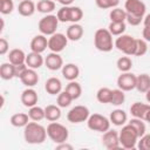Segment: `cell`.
<instances>
[{
    "label": "cell",
    "instance_id": "1",
    "mask_svg": "<svg viewBox=\"0 0 150 150\" xmlns=\"http://www.w3.org/2000/svg\"><path fill=\"white\" fill-rule=\"evenodd\" d=\"M47 136V129L36 121L28 122L23 129V137L28 144H41L46 141Z\"/></svg>",
    "mask_w": 150,
    "mask_h": 150
},
{
    "label": "cell",
    "instance_id": "2",
    "mask_svg": "<svg viewBox=\"0 0 150 150\" xmlns=\"http://www.w3.org/2000/svg\"><path fill=\"white\" fill-rule=\"evenodd\" d=\"M94 45L96 49L100 52H103V53L110 52L115 45L112 42V35L109 32V29L98 28L94 35Z\"/></svg>",
    "mask_w": 150,
    "mask_h": 150
},
{
    "label": "cell",
    "instance_id": "3",
    "mask_svg": "<svg viewBox=\"0 0 150 150\" xmlns=\"http://www.w3.org/2000/svg\"><path fill=\"white\" fill-rule=\"evenodd\" d=\"M47 135L48 137L56 144L59 143H62V142H67L68 137H69V131L68 129L59 123V122H50L48 125H47Z\"/></svg>",
    "mask_w": 150,
    "mask_h": 150
},
{
    "label": "cell",
    "instance_id": "4",
    "mask_svg": "<svg viewBox=\"0 0 150 150\" xmlns=\"http://www.w3.org/2000/svg\"><path fill=\"white\" fill-rule=\"evenodd\" d=\"M120 136V144L124 149H134L138 142V135L136 130L128 123L127 125L122 127V130L118 132Z\"/></svg>",
    "mask_w": 150,
    "mask_h": 150
},
{
    "label": "cell",
    "instance_id": "5",
    "mask_svg": "<svg viewBox=\"0 0 150 150\" xmlns=\"http://www.w3.org/2000/svg\"><path fill=\"white\" fill-rule=\"evenodd\" d=\"M110 120L101 114H93L87 120V127L93 131L105 132L110 129Z\"/></svg>",
    "mask_w": 150,
    "mask_h": 150
},
{
    "label": "cell",
    "instance_id": "6",
    "mask_svg": "<svg viewBox=\"0 0 150 150\" xmlns=\"http://www.w3.org/2000/svg\"><path fill=\"white\" fill-rule=\"evenodd\" d=\"M57 26H59V19L56 15H53V14H47L46 16L40 19V21L38 23V28H39L40 33L46 36L47 35L50 36V35L55 34Z\"/></svg>",
    "mask_w": 150,
    "mask_h": 150
},
{
    "label": "cell",
    "instance_id": "7",
    "mask_svg": "<svg viewBox=\"0 0 150 150\" xmlns=\"http://www.w3.org/2000/svg\"><path fill=\"white\" fill-rule=\"evenodd\" d=\"M115 47L122 52L123 54L128 55V56H131L134 55V52H135V47H136V39L131 35H128V34H122L120 35L116 40H115Z\"/></svg>",
    "mask_w": 150,
    "mask_h": 150
},
{
    "label": "cell",
    "instance_id": "8",
    "mask_svg": "<svg viewBox=\"0 0 150 150\" xmlns=\"http://www.w3.org/2000/svg\"><path fill=\"white\" fill-rule=\"evenodd\" d=\"M124 9L127 12V15L143 20L146 11V6L142 0H127L124 4Z\"/></svg>",
    "mask_w": 150,
    "mask_h": 150
},
{
    "label": "cell",
    "instance_id": "9",
    "mask_svg": "<svg viewBox=\"0 0 150 150\" xmlns=\"http://www.w3.org/2000/svg\"><path fill=\"white\" fill-rule=\"evenodd\" d=\"M89 116L90 112L86 105H75L68 111L67 120L70 123H82V122H87Z\"/></svg>",
    "mask_w": 150,
    "mask_h": 150
},
{
    "label": "cell",
    "instance_id": "10",
    "mask_svg": "<svg viewBox=\"0 0 150 150\" xmlns=\"http://www.w3.org/2000/svg\"><path fill=\"white\" fill-rule=\"evenodd\" d=\"M67 45H68V38L62 33H55L50 35L48 39V48L50 49V52L54 53L62 52L67 47Z\"/></svg>",
    "mask_w": 150,
    "mask_h": 150
},
{
    "label": "cell",
    "instance_id": "11",
    "mask_svg": "<svg viewBox=\"0 0 150 150\" xmlns=\"http://www.w3.org/2000/svg\"><path fill=\"white\" fill-rule=\"evenodd\" d=\"M136 82H137V76L130 71L122 73L117 77V87L122 89L123 91H130L136 88Z\"/></svg>",
    "mask_w": 150,
    "mask_h": 150
},
{
    "label": "cell",
    "instance_id": "12",
    "mask_svg": "<svg viewBox=\"0 0 150 150\" xmlns=\"http://www.w3.org/2000/svg\"><path fill=\"white\" fill-rule=\"evenodd\" d=\"M102 144L109 149V150H114L121 146L120 144V136L118 132L116 130H107L105 132H103L102 136Z\"/></svg>",
    "mask_w": 150,
    "mask_h": 150
},
{
    "label": "cell",
    "instance_id": "13",
    "mask_svg": "<svg viewBox=\"0 0 150 150\" xmlns=\"http://www.w3.org/2000/svg\"><path fill=\"white\" fill-rule=\"evenodd\" d=\"M45 66L49 70H53V71L54 70H59V69H61L63 67V60H62V57L60 56L59 53L52 52V53H49L46 56V59H45Z\"/></svg>",
    "mask_w": 150,
    "mask_h": 150
},
{
    "label": "cell",
    "instance_id": "14",
    "mask_svg": "<svg viewBox=\"0 0 150 150\" xmlns=\"http://www.w3.org/2000/svg\"><path fill=\"white\" fill-rule=\"evenodd\" d=\"M39 100L38 93L32 88V87H27V89H25L21 94V102L25 107L30 108L33 105H36Z\"/></svg>",
    "mask_w": 150,
    "mask_h": 150
},
{
    "label": "cell",
    "instance_id": "15",
    "mask_svg": "<svg viewBox=\"0 0 150 150\" xmlns=\"http://www.w3.org/2000/svg\"><path fill=\"white\" fill-rule=\"evenodd\" d=\"M48 48V39L43 34L35 35L30 41V49L35 53H43Z\"/></svg>",
    "mask_w": 150,
    "mask_h": 150
},
{
    "label": "cell",
    "instance_id": "16",
    "mask_svg": "<svg viewBox=\"0 0 150 150\" xmlns=\"http://www.w3.org/2000/svg\"><path fill=\"white\" fill-rule=\"evenodd\" d=\"M20 81L22 82V84H25L26 87H34L38 84L39 82V75L35 71V69L32 68H27L25 70V73L20 76Z\"/></svg>",
    "mask_w": 150,
    "mask_h": 150
},
{
    "label": "cell",
    "instance_id": "17",
    "mask_svg": "<svg viewBox=\"0 0 150 150\" xmlns=\"http://www.w3.org/2000/svg\"><path fill=\"white\" fill-rule=\"evenodd\" d=\"M80 75V68L75 63H67L62 67V76L68 81H75Z\"/></svg>",
    "mask_w": 150,
    "mask_h": 150
},
{
    "label": "cell",
    "instance_id": "18",
    "mask_svg": "<svg viewBox=\"0 0 150 150\" xmlns=\"http://www.w3.org/2000/svg\"><path fill=\"white\" fill-rule=\"evenodd\" d=\"M149 109H150V104L143 103V102H135L130 107V112L134 117H137V118H141L144 121L145 114L148 112Z\"/></svg>",
    "mask_w": 150,
    "mask_h": 150
},
{
    "label": "cell",
    "instance_id": "19",
    "mask_svg": "<svg viewBox=\"0 0 150 150\" xmlns=\"http://www.w3.org/2000/svg\"><path fill=\"white\" fill-rule=\"evenodd\" d=\"M43 63H45V59L41 56V53L30 52L26 56V64L28 66V68L39 69L40 67H42Z\"/></svg>",
    "mask_w": 150,
    "mask_h": 150
},
{
    "label": "cell",
    "instance_id": "20",
    "mask_svg": "<svg viewBox=\"0 0 150 150\" xmlns=\"http://www.w3.org/2000/svg\"><path fill=\"white\" fill-rule=\"evenodd\" d=\"M45 89L49 95H59L62 91V83L57 77H49L45 83Z\"/></svg>",
    "mask_w": 150,
    "mask_h": 150
},
{
    "label": "cell",
    "instance_id": "21",
    "mask_svg": "<svg viewBox=\"0 0 150 150\" xmlns=\"http://www.w3.org/2000/svg\"><path fill=\"white\" fill-rule=\"evenodd\" d=\"M36 11V5L32 0H22L19 2L18 12L22 16H32Z\"/></svg>",
    "mask_w": 150,
    "mask_h": 150
},
{
    "label": "cell",
    "instance_id": "22",
    "mask_svg": "<svg viewBox=\"0 0 150 150\" xmlns=\"http://www.w3.org/2000/svg\"><path fill=\"white\" fill-rule=\"evenodd\" d=\"M110 122L114 124V125H117V127H121V125H124L127 120H128V115L127 112L123 110V109H115L110 112V117H109Z\"/></svg>",
    "mask_w": 150,
    "mask_h": 150
},
{
    "label": "cell",
    "instance_id": "23",
    "mask_svg": "<svg viewBox=\"0 0 150 150\" xmlns=\"http://www.w3.org/2000/svg\"><path fill=\"white\" fill-rule=\"evenodd\" d=\"M66 35L70 41H79L83 36V27L79 23H71L67 28Z\"/></svg>",
    "mask_w": 150,
    "mask_h": 150
},
{
    "label": "cell",
    "instance_id": "24",
    "mask_svg": "<svg viewBox=\"0 0 150 150\" xmlns=\"http://www.w3.org/2000/svg\"><path fill=\"white\" fill-rule=\"evenodd\" d=\"M61 117V109L56 104H48L45 108V118L49 122H55Z\"/></svg>",
    "mask_w": 150,
    "mask_h": 150
},
{
    "label": "cell",
    "instance_id": "25",
    "mask_svg": "<svg viewBox=\"0 0 150 150\" xmlns=\"http://www.w3.org/2000/svg\"><path fill=\"white\" fill-rule=\"evenodd\" d=\"M26 54L22 49L19 48H14L8 53V61L11 63H13L14 66L16 64H21V63H26Z\"/></svg>",
    "mask_w": 150,
    "mask_h": 150
},
{
    "label": "cell",
    "instance_id": "26",
    "mask_svg": "<svg viewBox=\"0 0 150 150\" xmlns=\"http://www.w3.org/2000/svg\"><path fill=\"white\" fill-rule=\"evenodd\" d=\"M0 77L2 80H12L13 77H15V67L13 63L5 62L0 66Z\"/></svg>",
    "mask_w": 150,
    "mask_h": 150
},
{
    "label": "cell",
    "instance_id": "27",
    "mask_svg": "<svg viewBox=\"0 0 150 150\" xmlns=\"http://www.w3.org/2000/svg\"><path fill=\"white\" fill-rule=\"evenodd\" d=\"M29 115L28 114H25V112H16L14 115H12L11 117V124L13 127H16V128H21V127H26L29 122Z\"/></svg>",
    "mask_w": 150,
    "mask_h": 150
},
{
    "label": "cell",
    "instance_id": "28",
    "mask_svg": "<svg viewBox=\"0 0 150 150\" xmlns=\"http://www.w3.org/2000/svg\"><path fill=\"white\" fill-rule=\"evenodd\" d=\"M136 89L139 93H146L150 89V75L149 74H139L137 76Z\"/></svg>",
    "mask_w": 150,
    "mask_h": 150
},
{
    "label": "cell",
    "instance_id": "29",
    "mask_svg": "<svg viewBox=\"0 0 150 150\" xmlns=\"http://www.w3.org/2000/svg\"><path fill=\"white\" fill-rule=\"evenodd\" d=\"M64 90L68 91V94L71 96L73 100H77L82 94V87L76 81H69V83L66 86Z\"/></svg>",
    "mask_w": 150,
    "mask_h": 150
},
{
    "label": "cell",
    "instance_id": "30",
    "mask_svg": "<svg viewBox=\"0 0 150 150\" xmlns=\"http://www.w3.org/2000/svg\"><path fill=\"white\" fill-rule=\"evenodd\" d=\"M109 18L111 22H125L127 12L125 9H122L120 7H114L109 13Z\"/></svg>",
    "mask_w": 150,
    "mask_h": 150
},
{
    "label": "cell",
    "instance_id": "31",
    "mask_svg": "<svg viewBox=\"0 0 150 150\" xmlns=\"http://www.w3.org/2000/svg\"><path fill=\"white\" fill-rule=\"evenodd\" d=\"M112 97V90L108 87H102L96 93V100L100 103H110Z\"/></svg>",
    "mask_w": 150,
    "mask_h": 150
},
{
    "label": "cell",
    "instance_id": "32",
    "mask_svg": "<svg viewBox=\"0 0 150 150\" xmlns=\"http://www.w3.org/2000/svg\"><path fill=\"white\" fill-rule=\"evenodd\" d=\"M36 9L40 13L49 14L55 9V2L54 0H40L36 4Z\"/></svg>",
    "mask_w": 150,
    "mask_h": 150
},
{
    "label": "cell",
    "instance_id": "33",
    "mask_svg": "<svg viewBox=\"0 0 150 150\" xmlns=\"http://www.w3.org/2000/svg\"><path fill=\"white\" fill-rule=\"evenodd\" d=\"M137 132L138 137H142L143 135H145V131H146V127H145V123L143 122V120L141 118H137V117H134L131 118L129 122H128Z\"/></svg>",
    "mask_w": 150,
    "mask_h": 150
},
{
    "label": "cell",
    "instance_id": "34",
    "mask_svg": "<svg viewBox=\"0 0 150 150\" xmlns=\"http://www.w3.org/2000/svg\"><path fill=\"white\" fill-rule=\"evenodd\" d=\"M116 66L118 68V70L121 73H125V71H130L131 67H132V61L131 59L127 55V56H121L117 61H116Z\"/></svg>",
    "mask_w": 150,
    "mask_h": 150
},
{
    "label": "cell",
    "instance_id": "35",
    "mask_svg": "<svg viewBox=\"0 0 150 150\" xmlns=\"http://www.w3.org/2000/svg\"><path fill=\"white\" fill-rule=\"evenodd\" d=\"M28 115H29V118L32 121L39 122V121L45 118V108H41L39 105H33L29 108Z\"/></svg>",
    "mask_w": 150,
    "mask_h": 150
},
{
    "label": "cell",
    "instance_id": "36",
    "mask_svg": "<svg viewBox=\"0 0 150 150\" xmlns=\"http://www.w3.org/2000/svg\"><path fill=\"white\" fill-rule=\"evenodd\" d=\"M125 28H127L125 22H111L110 21V23L108 26L109 32L111 33V35H115V36L122 35L125 32Z\"/></svg>",
    "mask_w": 150,
    "mask_h": 150
},
{
    "label": "cell",
    "instance_id": "37",
    "mask_svg": "<svg viewBox=\"0 0 150 150\" xmlns=\"http://www.w3.org/2000/svg\"><path fill=\"white\" fill-rule=\"evenodd\" d=\"M74 100L71 98V96L68 94V91L63 90L61 91L59 95H57V98H56V104L60 107V108H67L70 105V103L73 102Z\"/></svg>",
    "mask_w": 150,
    "mask_h": 150
},
{
    "label": "cell",
    "instance_id": "38",
    "mask_svg": "<svg viewBox=\"0 0 150 150\" xmlns=\"http://www.w3.org/2000/svg\"><path fill=\"white\" fill-rule=\"evenodd\" d=\"M124 101H125V94H124V91H123L122 89H120V88L114 89V90H112V97H111L110 104L117 107V105L123 104Z\"/></svg>",
    "mask_w": 150,
    "mask_h": 150
},
{
    "label": "cell",
    "instance_id": "39",
    "mask_svg": "<svg viewBox=\"0 0 150 150\" xmlns=\"http://www.w3.org/2000/svg\"><path fill=\"white\" fill-rule=\"evenodd\" d=\"M148 52V45L144 39H136V47L134 55L135 56H143Z\"/></svg>",
    "mask_w": 150,
    "mask_h": 150
},
{
    "label": "cell",
    "instance_id": "40",
    "mask_svg": "<svg viewBox=\"0 0 150 150\" xmlns=\"http://www.w3.org/2000/svg\"><path fill=\"white\" fill-rule=\"evenodd\" d=\"M60 22H69L70 21V6H63L57 11L56 14Z\"/></svg>",
    "mask_w": 150,
    "mask_h": 150
},
{
    "label": "cell",
    "instance_id": "41",
    "mask_svg": "<svg viewBox=\"0 0 150 150\" xmlns=\"http://www.w3.org/2000/svg\"><path fill=\"white\" fill-rule=\"evenodd\" d=\"M83 18V11L77 6H70V22L77 23Z\"/></svg>",
    "mask_w": 150,
    "mask_h": 150
},
{
    "label": "cell",
    "instance_id": "42",
    "mask_svg": "<svg viewBox=\"0 0 150 150\" xmlns=\"http://www.w3.org/2000/svg\"><path fill=\"white\" fill-rule=\"evenodd\" d=\"M14 9L13 0H0V13L4 15L11 14Z\"/></svg>",
    "mask_w": 150,
    "mask_h": 150
},
{
    "label": "cell",
    "instance_id": "43",
    "mask_svg": "<svg viewBox=\"0 0 150 150\" xmlns=\"http://www.w3.org/2000/svg\"><path fill=\"white\" fill-rule=\"evenodd\" d=\"M95 4L98 8L107 9V8L117 7V5L120 4V0H95Z\"/></svg>",
    "mask_w": 150,
    "mask_h": 150
},
{
    "label": "cell",
    "instance_id": "44",
    "mask_svg": "<svg viewBox=\"0 0 150 150\" xmlns=\"http://www.w3.org/2000/svg\"><path fill=\"white\" fill-rule=\"evenodd\" d=\"M137 148L139 150H150V134H145L139 137V141L137 142Z\"/></svg>",
    "mask_w": 150,
    "mask_h": 150
},
{
    "label": "cell",
    "instance_id": "45",
    "mask_svg": "<svg viewBox=\"0 0 150 150\" xmlns=\"http://www.w3.org/2000/svg\"><path fill=\"white\" fill-rule=\"evenodd\" d=\"M9 49V43L8 41L5 39V38H1L0 39V54L1 55H5Z\"/></svg>",
    "mask_w": 150,
    "mask_h": 150
},
{
    "label": "cell",
    "instance_id": "46",
    "mask_svg": "<svg viewBox=\"0 0 150 150\" xmlns=\"http://www.w3.org/2000/svg\"><path fill=\"white\" fill-rule=\"evenodd\" d=\"M14 67H15V77H19V79H20V76L25 73V70L28 68V66H27L26 63L16 64V66H14Z\"/></svg>",
    "mask_w": 150,
    "mask_h": 150
},
{
    "label": "cell",
    "instance_id": "47",
    "mask_svg": "<svg viewBox=\"0 0 150 150\" xmlns=\"http://www.w3.org/2000/svg\"><path fill=\"white\" fill-rule=\"evenodd\" d=\"M142 36H143V39H144L146 42L150 41V23L144 25V28H143V30H142Z\"/></svg>",
    "mask_w": 150,
    "mask_h": 150
},
{
    "label": "cell",
    "instance_id": "48",
    "mask_svg": "<svg viewBox=\"0 0 150 150\" xmlns=\"http://www.w3.org/2000/svg\"><path fill=\"white\" fill-rule=\"evenodd\" d=\"M56 150H73V145L67 143V142H62V143H59L56 144Z\"/></svg>",
    "mask_w": 150,
    "mask_h": 150
},
{
    "label": "cell",
    "instance_id": "49",
    "mask_svg": "<svg viewBox=\"0 0 150 150\" xmlns=\"http://www.w3.org/2000/svg\"><path fill=\"white\" fill-rule=\"evenodd\" d=\"M61 5H63V6H69L74 0H57Z\"/></svg>",
    "mask_w": 150,
    "mask_h": 150
},
{
    "label": "cell",
    "instance_id": "50",
    "mask_svg": "<svg viewBox=\"0 0 150 150\" xmlns=\"http://www.w3.org/2000/svg\"><path fill=\"white\" fill-rule=\"evenodd\" d=\"M148 23H150V14H146L143 18V25H148Z\"/></svg>",
    "mask_w": 150,
    "mask_h": 150
},
{
    "label": "cell",
    "instance_id": "51",
    "mask_svg": "<svg viewBox=\"0 0 150 150\" xmlns=\"http://www.w3.org/2000/svg\"><path fill=\"white\" fill-rule=\"evenodd\" d=\"M144 121L145 122H148L149 124H150V109L148 110V112L145 114V117H144Z\"/></svg>",
    "mask_w": 150,
    "mask_h": 150
},
{
    "label": "cell",
    "instance_id": "52",
    "mask_svg": "<svg viewBox=\"0 0 150 150\" xmlns=\"http://www.w3.org/2000/svg\"><path fill=\"white\" fill-rule=\"evenodd\" d=\"M145 98H146V101H148V103H150V89L145 93Z\"/></svg>",
    "mask_w": 150,
    "mask_h": 150
},
{
    "label": "cell",
    "instance_id": "53",
    "mask_svg": "<svg viewBox=\"0 0 150 150\" xmlns=\"http://www.w3.org/2000/svg\"><path fill=\"white\" fill-rule=\"evenodd\" d=\"M18 1H22V0H18Z\"/></svg>",
    "mask_w": 150,
    "mask_h": 150
}]
</instances>
